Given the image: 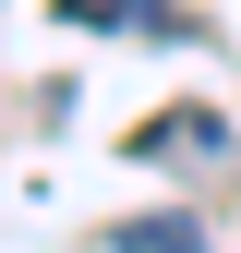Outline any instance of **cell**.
Segmentation results:
<instances>
[{
	"label": "cell",
	"instance_id": "3",
	"mask_svg": "<svg viewBox=\"0 0 241 253\" xmlns=\"http://www.w3.org/2000/svg\"><path fill=\"white\" fill-rule=\"evenodd\" d=\"M109 253H205V217H120V229H109Z\"/></svg>",
	"mask_w": 241,
	"mask_h": 253
},
{
	"label": "cell",
	"instance_id": "2",
	"mask_svg": "<svg viewBox=\"0 0 241 253\" xmlns=\"http://www.w3.org/2000/svg\"><path fill=\"white\" fill-rule=\"evenodd\" d=\"M60 24H97V37H120V24H145V37H181V12H157V0H48Z\"/></svg>",
	"mask_w": 241,
	"mask_h": 253
},
{
	"label": "cell",
	"instance_id": "1",
	"mask_svg": "<svg viewBox=\"0 0 241 253\" xmlns=\"http://www.w3.org/2000/svg\"><path fill=\"white\" fill-rule=\"evenodd\" d=\"M217 145H229L217 109H157V121L133 133V157H157V169H169V157H217Z\"/></svg>",
	"mask_w": 241,
	"mask_h": 253
}]
</instances>
